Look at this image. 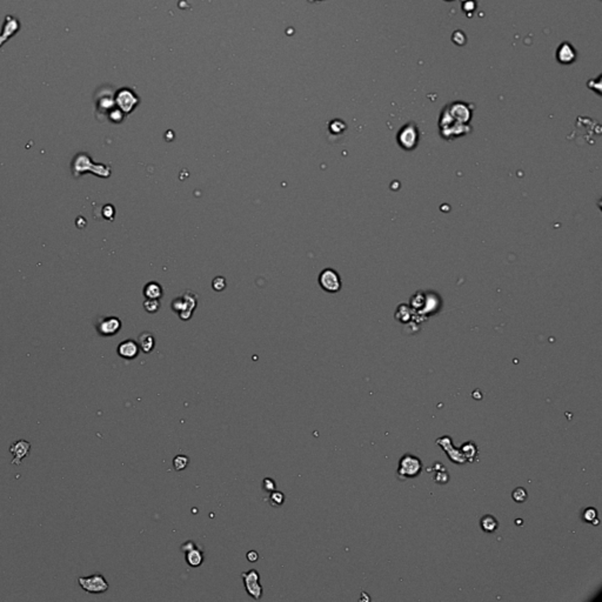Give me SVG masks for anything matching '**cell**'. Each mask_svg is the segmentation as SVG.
I'll return each mask as SVG.
<instances>
[{"label": "cell", "instance_id": "obj_8", "mask_svg": "<svg viewBox=\"0 0 602 602\" xmlns=\"http://www.w3.org/2000/svg\"><path fill=\"white\" fill-rule=\"evenodd\" d=\"M121 328V321L117 316H106V318L99 319L97 323L98 333L103 337H112L115 335Z\"/></svg>", "mask_w": 602, "mask_h": 602}, {"label": "cell", "instance_id": "obj_12", "mask_svg": "<svg viewBox=\"0 0 602 602\" xmlns=\"http://www.w3.org/2000/svg\"><path fill=\"white\" fill-rule=\"evenodd\" d=\"M575 57H576L575 50H574L573 46L569 45L568 42L562 44L557 51V58H558V60L561 62V64H570V62H573L574 60H575Z\"/></svg>", "mask_w": 602, "mask_h": 602}, {"label": "cell", "instance_id": "obj_20", "mask_svg": "<svg viewBox=\"0 0 602 602\" xmlns=\"http://www.w3.org/2000/svg\"><path fill=\"white\" fill-rule=\"evenodd\" d=\"M144 307H145V310L148 312V313H151V314L157 313L160 308L159 299H147L144 303Z\"/></svg>", "mask_w": 602, "mask_h": 602}, {"label": "cell", "instance_id": "obj_16", "mask_svg": "<svg viewBox=\"0 0 602 602\" xmlns=\"http://www.w3.org/2000/svg\"><path fill=\"white\" fill-rule=\"evenodd\" d=\"M480 526H481L482 530L486 531V533H494V531L499 528V522L493 515H484V517H482V519L480 520Z\"/></svg>", "mask_w": 602, "mask_h": 602}, {"label": "cell", "instance_id": "obj_14", "mask_svg": "<svg viewBox=\"0 0 602 602\" xmlns=\"http://www.w3.org/2000/svg\"><path fill=\"white\" fill-rule=\"evenodd\" d=\"M186 554V562L187 565L191 566V567H199L202 565V562H204V552L200 548H198V547H195L192 550H190V552L185 553Z\"/></svg>", "mask_w": 602, "mask_h": 602}, {"label": "cell", "instance_id": "obj_18", "mask_svg": "<svg viewBox=\"0 0 602 602\" xmlns=\"http://www.w3.org/2000/svg\"><path fill=\"white\" fill-rule=\"evenodd\" d=\"M476 454H478V452H476V447H475L474 444L470 441V443L464 445L462 455H464L465 459L468 460V461H472L473 458H475Z\"/></svg>", "mask_w": 602, "mask_h": 602}, {"label": "cell", "instance_id": "obj_24", "mask_svg": "<svg viewBox=\"0 0 602 602\" xmlns=\"http://www.w3.org/2000/svg\"><path fill=\"white\" fill-rule=\"evenodd\" d=\"M596 511L594 510V508H588V510L585 511L584 513V519L586 520L587 522H593L594 519H596Z\"/></svg>", "mask_w": 602, "mask_h": 602}, {"label": "cell", "instance_id": "obj_11", "mask_svg": "<svg viewBox=\"0 0 602 602\" xmlns=\"http://www.w3.org/2000/svg\"><path fill=\"white\" fill-rule=\"evenodd\" d=\"M139 345H138V341H134V340L132 339H127L125 340V341L120 342L118 349H117V353L120 358L125 359V360H133V359H135L136 357L139 355Z\"/></svg>", "mask_w": 602, "mask_h": 602}, {"label": "cell", "instance_id": "obj_15", "mask_svg": "<svg viewBox=\"0 0 602 602\" xmlns=\"http://www.w3.org/2000/svg\"><path fill=\"white\" fill-rule=\"evenodd\" d=\"M164 294L163 287L158 283L151 281L144 288V295L147 299H160Z\"/></svg>", "mask_w": 602, "mask_h": 602}, {"label": "cell", "instance_id": "obj_27", "mask_svg": "<svg viewBox=\"0 0 602 602\" xmlns=\"http://www.w3.org/2000/svg\"><path fill=\"white\" fill-rule=\"evenodd\" d=\"M447 2H451V0H447Z\"/></svg>", "mask_w": 602, "mask_h": 602}, {"label": "cell", "instance_id": "obj_6", "mask_svg": "<svg viewBox=\"0 0 602 602\" xmlns=\"http://www.w3.org/2000/svg\"><path fill=\"white\" fill-rule=\"evenodd\" d=\"M115 104L123 113H131L134 107L138 105L139 99L134 92L128 88H121L115 95Z\"/></svg>", "mask_w": 602, "mask_h": 602}, {"label": "cell", "instance_id": "obj_10", "mask_svg": "<svg viewBox=\"0 0 602 602\" xmlns=\"http://www.w3.org/2000/svg\"><path fill=\"white\" fill-rule=\"evenodd\" d=\"M19 30H20V21L17 18L12 17V15H6L5 22L3 25V31L0 33V48L9 39L12 38Z\"/></svg>", "mask_w": 602, "mask_h": 602}, {"label": "cell", "instance_id": "obj_13", "mask_svg": "<svg viewBox=\"0 0 602 602\" xmlns=\"http://www.w3.org/2000/svg\"><path fill=\"white\" fill-rule=\"evenodd\" d=\"M138 345H139L140 351L144 352L145 354L151 353V352L153 351L154 347H155L154 335L150 333V332H144V333L139 335Z\"/></svg>", "mask_w": 602, "mask_h": 602}, {"label": "cell", "instance_id": "obj_19", "mask_svg": "<svg viewBox=\"0 0 602 602\" xmlns=\"http://www.w3.org/2000/svg\"><path fill=\"white\" fill-rule=\"evenodd\" d=\"M269 501H271L272 506L279 507L285 502V495L283 492L280 491H273L271 492V494H269Z\"/></svg>", "mask_w": 602, "mask_h": 602}, {"label": "cell", "instance_id": "obj_1", "mask_svg": "<svg viewBox=\"0 0 602 602\" xmlns=\"http://www.w3.org/2000/svg\"><path fill=\"white\" fill-rule=\"evenodd\" d=\"M197 305L198 300L195 293L187 291L172 301V310L179 315V318L181 320L187 321V320L192 318Z\"/></svg>", "mask_w": 602, "mask_h": 602}, {"label": "cell", "instance_id": "obj_7", "mask_svg": "<svg viewBox=\"0 0 602 602\" xmlns=\"http://www.w3.org/2000/svg\"><path fill=\"white\" fill-rule=\"evenodd\" d=\"M419 139V132L414 124H407L399 132L398 143L405 150H413L415 148Z\"/></svg>", "mask_w": 602, "mask_h": 602}, {"label": "cell", "instance_id": "obj_25", "mask_svg": "<svg viewBox=\"0 0 602 602\" xmlns=\"http://www.w3.org/2000/svg\"><path fill=\"white\" fill-rule=\"evenodd\" d=\"M195 547H197L195 546V542L191 541V540L186 541L185 543H182L181 545V552L187 553V552H190V550H192L193 548H195Z\"/></svg>", "mask_w": 602, "mask_h": 602}, {"label": "cell", "instance_id": "obj_9", "mask_svg": "<svg viewBox=\"0 0 602 602\" xmlns=\"http://www.w3.org/2000/svg\"><path fill=\"white\" fill-rule=\"evenodd\" d=\"M30 451H31V443H29V441H26V440L14 441V443L10 446V452H11V454L13 455L12 465H14V466H19V465H21L22 460H24L26 456L30 455Z\"/></svg>", "mask_w": 602, "mask_h": 602}, {"label": "cell", "instance_id": "obj_26", "mask_svg": "<svg viewBox=\"0 0 602 602\" xmlns=\"http://www.w3.org/2000/svg\"><path fill=\"white\" fill-rule=\"evenodd\" d=\"M246 558H247V560L249 562H257L259 560V554H258L256 550H249L247 555H246Z\"/></svg>", "mask_w": 602, "mask_h": 602}, {"label": "cell", "instance_id": "obj_2", "mask_svg": "<svg viewBox=\"0 0 602 602\" xmlns=\"http://www.w3.org/2000/svg\"><path fill=\"white\" fill-rule=\"evenodd\" d=\"M78 584H79L81 589L88 594H103L107 592L109 588L107 580L100 573L92 574V575L88 576H79L78 577Z\"/></svg>", "mask_w": 602, "mask_h": 602}, {"label": "cell", "instance_id": "obj_5", "mask_svg": "<svg viewBox=\"0 0 602 602\" xmlns=\"http://www.w3.org/2000/svg\"><path fill=\"white\" fill-rule=\"evenodd\" d=\"M319 285L323 291L328 293H337L341 289V279L337 272L332 268H326L320 273Z\"/></svg>", "mask_w": 602, "mask_h": 602}, {"label": "cell", "instance_id": "obj_23", "mask_svg": "<svg viewBox=\"0 0 602 602\" xmlns=\"http://www.w3.org/2000/svg\"><path fill=\"white\" fill-rule=\"evenodd\" d=\"M263 488H264L265 492H268V493H271V492L275 491L276 483H275V481L272 478H265L264 481H263Z\"/></svg>", "mask_w": 602, "mask_h": 602}, {"label": "cell", "instance_id": "obj_4", "mask_svg": "<svg viewBox=\"0 0 602 602\" xmlns=\"http://www.w3.org/2000/svg\"><path fill=\"white\" fill-rule=\"evenodd\" d=\"M241 577L248 595H251L254 600H260L263 597L264 589L260 584L259 572L257 569H249L247 572H242Z\"/></svg>", "mask_w": 602, "mask_h": 602}, {"label": "cell", "instance_id": "obj_22", "mask_svg": "<svg viewBox=\"0 0 602 602\" xmlns=\"http://www.w3.org/2000/svg\"><path fill=\"white\" fill-rule=\"evenodd\" d=\"M212 287L214 291L217 292H220L222 289H225L226 287V280L224 276H217L216 279L212 281Z\"/></svg>", "mask_w": 602, "mask_h": 602}, {"label": "cell", "instance_id": "obj_3", "mask_svg": "<svg viewBox=\"0 0 602 602\" xmlns=\"http://www.w3.org/2000/svg\"><path fill=\"white\" fill-rule=\"evenodd\" d=\"M422 470L421 461L413 455H405L402 456L399 464L398 468V476L401 480H407L410 478H415L420 474Z\"/></svg>", "mask_w": 602, "mask_h": 602}, {"label": "cell", "instance_id": "obj_21", "mask_svg": "<svg viewBox=\"0 0 602 602\" xmlns=\"http://www.w3.org/2000/svg\"><path fill=\"white\" fill-rule=\"evenodd\" d=\"M512 496H513L514 501L523 502V501H526V500H527V496H528V494H527V492L525 491V488L519 487V488H517V490H515L513 492V493H512Z\"/></svg>", "mask_w": 602, "mask_h": 602}, {"label": "cell", "instance_id": "obj_17", "mask_svg": "<svg viewBox=\"0 0 602 602\" xmlns=\"http://www.w3.org/2000/svg\"><path fill=\"white\" fill-rule=\"evenodd\" d=\"M189 464H190V459H189V456H186V455L179 454L177 456H174V459H173V467L177 472L185 470V468L189 466Z\"/></svg>", "mask_w": 602, "mask_h": 602}]
</instances>
